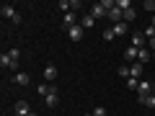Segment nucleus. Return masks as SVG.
I'll list each match as a JSON object with an SVG mask.
<instances>
[{"label":"nucleus","instance_id":"obj_23","mask_svg":"<svg viewBox=\"0 0 155 116\" xmlns=\"http://www.w3.org/2000/svg\"><path fill=\"white\" fill-rule=\"evenodd\" d=\"M8 54L13 57V62L18 65V60H21V49H8Z\"/></svg>","mask_w":155,"mask_h":116},{"label":"nucleus","instance_id":"obj_2","mask_svg":"<svg viewBox=\"0 0 155 116\" xmlns=\"http://www.w3.org/2000/svg\"><path fill=\"white\" fill-rule=\"evenodd\" d=\"M91 16H93V18H104V16H109V8L104 5V0H101V3H93V5H91Z\"/></svg>","mask_w":155,"mask_h":116},{"label":"nucleus","instance_id":"obj_11","mask_svg":"<svg viewBox=\"0 0 155 116\" xmlns=\"http://www.w3.org/2000/svg\"><path fill=\"white\" fill-rule=\"evenodd\" d=\"M62 23H65V28L78 26V18H75V13H65V16H62Z\"/></svg>","mask_w":155,"mask_h":116},{"label":"nucleus","instance_id":"obj_17","mask_svg":"<svg viewBox=\"0 0 155 116\" xmlns=\"http://www.w3.org/2000/svg\"><path fill=\"white\" fill-rule=\"evenodd\" d=\"M134 18H137V11H134V8H129V11H124V23H132Z\"/></svg>","mask_w":155,"mask_h":116},{"label":"nucleus","instance_id":"obj_30","mask_svg":"<svg viewBox=\"0 0 155 116\" xmlns=\"http://www.w3.org/2000/svg\"><path fill=\"white\" fill-rule=\"evenodd\" d=\"M153 60H155V52H153Z\"/></svg>","mask_w":155,"mask_h":116},{"label":"nucleus","instance_id":"obj_34","mask_svg":"<svg viewBox=\"0 0 155 116\" xmlns=\"http://www.w3.org/2000/svg\"><path fill=\"white\" fill-rule=\"evenodd\" d=\"M91 116H93V114H91Z\"/></svg>","mask_w":155,"mask_h":116},{"label":"nucleus","instance_id":"obj_33","mask_svg":"<svg viewBox=\"0 0 155 116\" xmlns=\"http://www.w3.org/2000/svg\"><path fill=\"white\" fill-rule=\"evenodd\" d=\"M85 116H91V114H85Z\"/></svg>","mask_w":155,"mask_h":116},{"label":"nucleus","instance_id":"obj_18","mask_svg":"<svg viewBox=\"0 0 155 116\" xmlns=\"http://www.w3.org/2000/svg\"><path fill=\"white\" fill-rule=\"evenodd\" d=\"M137 62H142V65H145V62H150V52H147V49H140V54H137Z\"/></svg>","mask_w":155,"mask_h":116},{"label":"nucleus","instance_id":"obj_7","mask_svg":"<svg viewBox=\"0 0 155 116\" xmlns=\"http://www.w3.org/2000/svg\"><path fill=\"white\" fill-rule=\"evenodd\" d=\"M13 83L16 85H28L31 77H28V72H16V75H13Z\"/></svg>","mask_w":155,"mask_h":116},{"label":"nucleus","instance_id":"obj_13","mask_svg":"<svg viewBox=\"0 0 155 116\" xmlns=\"http://www.w3.org/2000/svg\"><path fill=\"white\" fill-rule=\"evenodd\" d=\"M137 54H140V49H137V47H127V49H124V60H127V62L137 60Z\"/></svg>","mask_w":155,"mask_h":116},{"label":"nucleus","instance_id":"obj_6","mask_svg":"<svg viewBox=\"0 0 155 116\" xmlns=\"http://www.w3.org/2000/svg\"><path fill=\"white\" fill-rule=\"evenodd\" d=\"M145 31H137V34H132V47H137V49H145Z\"/></svg>","mask_w":155,"mask_h":116},{"label":"nucleus","instance_id":"obj_29","mask_svg":"<svg viewBox=\"0 0 155 116\" xmlns=\"http://www.w3.org/2000/svg\"><path fill=\"white\" fill-rule=\"evenodd\" d=\"M153 93H155V83H153Z\"/></svg>","mask_w":155,"mask_h":116},{"label":"nucleus","instance_id":"obj_14","mask_svg":"<svg viewBox=\"0 0 155 116\" xmlns=\"http://www.w3.org/2000/svg\"><path fill=\"white\" fill-rule=\"evenodd\" d=\"M57 103H60V95H57V93H52V95H47V98H44L47 108H57Z\"/></svg>","mask_w":155,"mask_h":116},{"label":"nucleus","instance_id":"obj_19","mask_svg":"<svg viewBox=\"0 0 155 116\" xmlns=\"http://www.w3.org/2000/svg\"><path fill=\"white\" fill-rule=\"evenodd\" d=\"M116 8H119V11H129L132 3H129V0H116Z\"/></svg>","mask_w":155,"mask_h":116},{"label":"nucleus","instance_id":"obj_1","mask_svg":"<svg viewBox=\"0 0 155 116\" xmlns=\"http://www.w3.org/2000/svg\"><path fill=\"white\" fill-rule=\"evenodd\" d=\"M0 16H3V18H8V21H13L16 26L23 21V18H21V13H18L16 8L11 5V3H3V8H0Z\"/></svg>","mask_w":155,"mask_h":116},{"label":"nucleus","instance_id":"obj_27","mask_svg":"<svg viewBox=\"0 0 155 116\" xmlns=\"http://www.w3.org/2000/svg\"><path fill=\"white\" fill-rule=\"evenodd\" d=\"M147 44H150V47L155 49V36H153V39H147Z\"/></svg>","mask_w":155,"mask_h":116},{"label":"nucleus","instance_id":"obj_9","mask_svg":"<svg viewBox=\"0 0 155 116\" xmlns=\"http://www.w3.org/2000/svg\"><path fill=\"white\" fill-rule=\"evenodd\" d=\"M111 28H114V34H116V36H124V34H129V23H114V26H111Z\"/></svg>","mask_w":155,"mask_h":116},{"label":"nucleus","instance_id":"obj_35","mask_svg":"<svg viewBox=\"0 0 155 116\" xmlns=\"http://www.w3.org/2000/svg\"><path fill=\"white\" fill-rule=\"evenodd\" d=\"M153 16H155V13H153Z\"/></svg>","mask_w":155,"mask_h":116},{"label":"nucleus","instance_id":"obj_4","mask_svg":"<svg viewBox=\"0 0 155 116\" xmlns=\"http://www.w3.org/2000/svg\"><path fill=\"white\" fill-rule=\"evenodd\" d=\"M0 67H3V70H18V65L13 62V57L8 54V52H3V54H0Z\"/></svg>","mask_w":155,"mask_h":116},{"label":"nucleus","instance_id":"obj_21","mask_svg":"<svg viewBox=\"0 0 155 116\" xmlns=\"http://www.w3.org/2000/svg\"><path fill=\"white\" fill-rule=\"evenodd\" d=\"M145 11L153 16V13H155V0H145Z\"/></svg>","mask_w":155,"mask_h":116},{"label":"nucleus","instance_id":"obj_8","mask_svg":"<svg viewBox=\"0 0 155 116\" xmlns=\"http://www.w3.org/2000/svg\"><path fill=\"white\" fill-rule=\"evenodd\" d=\"M36 93L41 95V98H47V95L57 93V88H54V85H39V88H36Z\"/></svg>","mask_w":155,"mask_h":116},{"label":"nucleus","instance_id":"obj_10","mask_svg":"<svg viewBox=\"0 0 155 116\" xmlns=\"http://www.w3.org/2000/svg\"><path fill=\"white\" fill-rule=\"evenodd\" d=\"M137 93H140V95H150V93H153V85H150L147 80H140V85H137Z\"/></svg>","mask_w":155,"mask_h":116},{"label":"nucleus","instance_id":"obj_24","mask_svg":"<svg viewBox=\"0 0 155 116\" xmlns=\"http://www.w3.org/2000/svg\"><path fill=\"white\" fill-rule=\"evenodd\" d=\"M91 114H93V116H106V108H104V106H96Z\"/></svg>","mask_w":155,"mask_h":116},{"label":"nucleus","instance_id":"obj_3","mask_svg":"<svg viewBox=\"0 0 155 116\" xmlns=\"http://www.w3.org/2000/svg\"><path fill=\"white\" fill-rule=\"evenodd\" d=\"M83 34H85V28L80 26V23H78V26H72V28H67V36H70V41H80V39H83Z\"/></svg>","mask_w":155,"mask_h":116},{"label":"nucleus","instance_id":"obj_5","mask_svg":"<svg viewBox=\"0 0 155 116\" xmlns=\"http://www.w3.org/2000/svg\"><path fill=\"white\" fill-rule=\"evenodd\" d=\"M142 72H145V65H142V62H132V65H129V77L142 80Z\"/></svg>","mask_w":155,"mask_h":116},{"label":"nucleus","instance_id":"obj_22","mask_svg":"<svg viewBox=\"0 0 155 116\" xmlns=\"http://www.w3.org/2000/svg\"><path fill=\"white\" fill-rule=\"evenodd\" d=\"M104 39H106V41H114V39H116L114 28H106V31H104Z\"/></svg>","mask_w":155,"mask_h":116},{"label":"nucleus","instance_id":"obj_15","mask_svg":"<svg viewBox=\"0 0 155 116\" xmlns=\"http://www.w3.org/2000/svg\"><path fill=\"white\" fill-rule=\"evenodd\" d=\"M140 103L147 106V108H155V93H150V95H140Z\"/></svg>","mask_w":155,"mask_h":116},{"label":"nucleus","instance_id":"obj_31","mask_svg":"<svg viewBox=\"0 0 155 116\" xmlns=\"http://www.w3.org/2000/svg\"><path fill=\"white\" fill-rule=\"evenodd\" d=\"M49 116H54V114H49Z\"/></svg>","mask_w":155,"mask_h":116},{"label":"nucleus","instance_id":"obj_16","mask_svg":"<svg viewBox=\"0 0 155 116\" xmlns=\"http://www.w3.org/2000/svg\"><path fill=\"white\" fill-rule=\"evenodd\" d=\"M93 23H96V18L91 16V13H88V16H83V18H80V26H83V28H91Z\"/></svg>","mask_w":155,"mask_h":116},{"label":"nucleus","instance_id":"obj_12","mask_svg":"<svg viewBox=\"0 0 155 116\" xmlns=\"http://www.w3.org/2000/svg\"><path fill=\"white\" fill-rule=\"evenodd\" d=\"M41 72H44V80H49V83H52V80L57 77V67H54V65H47Z\"/></svg>","mask_w":155,"mask_h":116},{"label":"nucleus","instance_id":"obj_25","mask_svg":"<svg viewBox=\"0 0 155 116\" xmlns=\"http://www.w3.org/2000/svg\"><path fill=\"white\" fill-rule=\"evenodd\" d=\"M153 36H155V28L147 26V28H145V39H153Z\"/></svg>","mask_w":155,"mask_h":116},{"label":"nucleus","instance_id":"obj_32","mask_svg":"<svg viewBox=\"0 0 155 116\" xmlns=\"http://www.w3.org/2000/svg\"><path fill=\"white\" fill-rule=\"evenodd\" d=\"M31 116H36V114H31Z\"/></svg>","mask_w":155,"mask_h":116},{"label":"nucleus","instance_id":"obj_28","mask_svg":"<svg viewBox=\"0 0 155 116\" xmlns=\"http://www.w3.org/2000/svg\"><path fill=\"white\" fill-rule=\"evenodd\" d=\"M150 26H153V28H155V16H150Z\"/></svg>","mask_w":155,"mask_h":116},{"label":"nucleus","instance_id":"obj_20","mask_svg":"<svg viewBox=\"0 0 155 116\" xmlns=\"http://www.w3.org/2000/svg\"><path fill=\"white\" fill-rule=\"evenodd\" d=\"M137 85H140L137 77H127V88H129V90H137Z\"/></svg>","mask_w":155,"mask_h":116},{"label":"nucleus","instance_id":"obj_26","mask_svg":"<svg viewBox=\"0 0 155 116\" xmlns=\"http://www.w3.org/2000/svg\"><path fill=\"white\" fill-rule=\"evenodd\" d=\"M119 75H122V77H129V67H127V65L119 67Z\"/></svg>","mask_w":155,"mask_h":116}]
</instances>
